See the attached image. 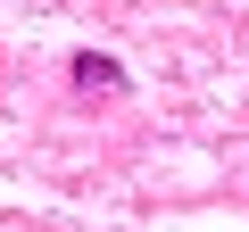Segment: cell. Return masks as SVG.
Here are the masks:
<instances>
[{"mask_svg": "<svg viewBox=\"0 0 249 232\" xmlns=\"http://www.w3.org/2000/svg\"><path fill=\"white\" fill-rule=\"evenodd\" d=\"M75 83H83V91H91V83H100V91H124V75H116L108 58H83V66H75Z\"/></svg>", "mask_w": 249, "mask_h": 232, "instance_id": "obj_1", "label": "cell"}]
</instances>
